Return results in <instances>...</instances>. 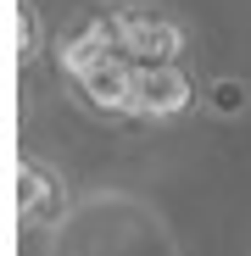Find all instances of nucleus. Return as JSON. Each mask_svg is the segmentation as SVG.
Segmentation results:
<instances>
[{"label":"nucleus","mask_w":251,"mask_h":256,"mask_svg":"<svg viewBox=\"0 0 251 256\" xmlns=\"http://www.w3.org/2000/svg\"><path fill=\"white\" fill-rule=\"evenodd\" d=\"M212 106H223V112H240V84H223V90H212Z\"/></svg>","instance_id":"423d86ee"},{"label":"nucleus","mask_w":251,"mask_h":256,"mask_svg":"<svg viewBox=\"0 0 251 256\" xmlns=\"http://www.w3.org/2000/svg\"><path fill=\"white\" fill-rule=\"evenodd\" d=\"M112 22H117V45L129 50L134 67H156V62H179L184 56V28L162 6H117Z\"/></svg>","instance_id":"f03ea898"},{"label":"nucleus","mask_w":251,"mask_h":256,"mask_svg":"<svg viewBox=\"0 0 251 256\" xmlns=\"http://www.w3.org/2000/svg\"><path fill=\"white\" fill-rule=\"evenodd\" d=\"M56 62H62L67 90L90 106V112H101V117H140V100H134L140 67L129 62V50L117 45L112 12H106V17H90V22H73Z\"/></svg>","instance_id":"f257e3e1"},{"label":"nucleus","mask_w":251,"mask_h":256,"mask_svg":"<svg viewBox=\"0 0 251 256\" xmlns=\"http://www.w3.org/2000/svg\"><path fill=\"white\" fill-rule=\"evenodd\" d=\"M17 62H34V12H17Z\"/></svg>","instance_id":"39448f33"},{"label":"nucleus","mask_w":251,"mask_h":256,"mask_svg":"<svg viewBox=\"0 0 251 256\" xmlns=\"http://www.w3.org/2000/svg\"><path fill=\"white\" fill-rule=\"evenodd\" d=\"M12 184H17V218H23V223H62L67 190H62V178L51 173L45 162L23 156L17 173H12Z\"/></svg>","instance_id":"20e7f679"},{"label":"nucleus","mask_w":251,"mask_h":256,"mask_svg":"<svg viewBox=\"0 0 251 256\" xmlns=\"http://www.w3.org/2000/svg\"><path fill=\"white\" fill-rule=\"evenodd\" d=\"M134 100H140V117L145 122H173L195 106V84L179 62H156V67H140L134 78Z\"/></svg>","instance_id":"7ed1b4c3"}]
</instances>
